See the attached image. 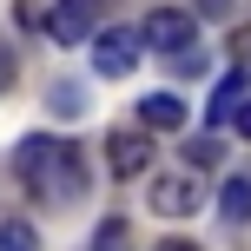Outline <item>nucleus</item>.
<instances>
[{"instance_id": "nucleus-1", "label": "nucleus", "mask_w": 251, "mask_h": 251, "mask_svg": "<svg viewBox=\"0 0 251 251\" xmlns=\"http://www.w3.org/2000/svg\"><path fill=\"white\" fill-rule=\"evenodd\" d=\"M139 40H146L152 53H185L192 40H199V13H185V7H152L146 13V26H139Z\"/></svg>"}, {"instance_id": "nucleus-2", "label": "nucleus", "mask_w": 251, "mask_h": 251, "mask_svg": "<svg viewBox=\"0 0 251 251\" xmlns=\"http://www.w3.org/2000/svg\"><path fill=\"white\" fill-rule=\"evenodd\" d=\"M60 152H66V139H53V132L20 139V146H13V172H20V185H26V192H47V178H53V165H60Z\"/></svg>"}, {"instance_id": "nucleus-3", "label": "nucleus", "mask_w": 251, "mask_h": 251, "mask_svg": "<svg viewBox=\"0 0 251 251\" xmlns=\"http://www.w3.org/2000/svg\"><path fill=\"white\" fill-rule=\"evenodd\" d=\"M139 53H146V40H139L132 26H106V33H93V73L119 79V73L139 66Z\"/></svg>"}, {"instance_id": "nucleus-4", "label": "nucleus", "mask_w": 251, "mask_h": 251, "mask_svg": "<svg viewBox=\"0 0 251 251\" xmlns=\"http://www.w3.org/2000/svg\"><path fill=\"white\" fill-rule=\"evenodd\" d=\"M146 205H152L159 218H185V212H199V205H205V178H192V172L152 178V185H146Z\"/></svg>"}, {"instance_id": "nucleus-5", "label": "nucleus", "mask_w": 251, "mask_h": 251, "mask_svg": "<svg viewBox=\"0 0 251 251\" xmlns=\"http://www.w3.org/2000/svg\"><path fill=\"white\" fill-rule=\"evenodd\" d=\"M93 20H100V0H53V7H47V33L60 40V47L93 40V33H100Z\"/></svg>"}, {"instance_id": "nucleus-6", "label": "nucleus", "mask_w": 251, "mask_h": 251, "mask_svg": "<svg viewBox=\"0 0 251 251\" xmlns=\"http://www.w3.org/2000/svg\"><path fill=\"white\" fill-rule=\"evenodd\" d=\"M106 165H113V178H146L152 172V132H113L106 139Z\"/></svg>"}, {"instance_id": "nucleus-7", "label": "nucleus", "mask_w": 251, "mask_h": 251, "mask_svg": "<svg viewBox=\"0 0 251 251\" xmlns=\"http://www.w3.org/2000/svg\"><path fill=\"white\" fill-rule=\"evenodd\" d=\"M79 192H86V172H79V152L66 146V152H60V165H53V178H47V192H40V199H53V205H73Z\"/></svg>"}, {"instance_id": "nucleus-8", "label": "nucleus", "mask_w": 251, "mask_h": 251, "mask_svg": "<svg viewBox=\"0 0 251 251\" xmlns=\"http://www.w3.org/2000/svg\"><path fill=\"white\" fill-rule=\"evenodd\" d=\"M218 218L225 225H251V172H231L218 185Z\"/></svg>"}, {"instance_id": "nucleus-9", "label": "nucleus", "mask_w": 251, "mask_h": 251, "mask_svg": "<svg viewBox=\"0 0 251 251\" xmlns=\"http://www.w3.org/2000/svg\"><path fill=\"white\" fill-rule=\"evenodd\" d=\"M139 119L159 126V132H172V126H185V100H178V93H146V100H139Z\"/></svg>"}, {"instance_id": "nucleus-10", "label": "nucleus", "mask_w": 251, "mask_h": 251, "mask_svg": "<svg viewBox=\"0 0 251 251\" xmlns=\"http://www.w3.org/2000/svg\"><path fill=\"white\" fill-rule=\"evenodd\" d=\"M238 100H245V73H225V79H218V93H212V106H205V119H212V126H225Z\"/></svg>"}, {"instance_id": "nucleus-11", "label": "nucleus", "mask_w": 251, "mask_h": 251, "mask_svg": "<svg viewBox=\"0 0 251 251\" xmlns=\"http://www.w3.org/2000/svg\"><path fill=\"white\" fill-rule=\"evenodd\" d=\"M40 245V231L26 225V218H7V225H0V251H33Z\"/></svg>"}, {"instance_id": "nucleus-12", "label": "nucleus", "mask_w": 251, "mask_h": 251, "mask_svg": "<svg viewBox=\"0 0 251 251\" xmlns=\"http://www.w3.org/2000/svg\"><path fill=\"white\" fill-rule=\"evenodd\" d=\"M172 73H178V79H199V73H205V53H199V47L172 53Z\"/></svg>"}, {"instance_id": "nucleus-13", "label": "nucleus", "mask_w": 251, "mask_h": 251, "mask_svg": "<svg viewBox=\"0 0 251 251\" xmlns=\"http://www.w3.org/2000/svg\"><path fill=\"white\" fill-rule=\"evenodd\" d=\"M126 245V218H106V225H100V245H93V251H119Z\"/></svg>"}, {"instance_id": "nucleus-14", "label": "nucleus", "mask_w": 251, "mask_h": 251, "mask_svg": "<svg viewBox=\"0 0 251 251\" xmlns=\"http://www.w3.org/2000/svg\"><path fill=\"white\" fill-rule=\"evenodd\" d=\"M79 106H86L79 86H53V113H79Z\"/></svg>"}, {"instance_id": "nucleus-15", "label": "nucleus", "mask_w": 251, "mask_h": 251, "mask_svg": "<svg viewBox=\"0 0 251 251\" xmlns=\"http://www.w3.org/2000/svg\"><path fill=\"white\" fill-rule=\"evenodd\" d=\"M185 159H192V165H212V159H218V146H212V139H192Z\"/></svg>"}, {"instance_id": "nucleus-16", "label": "nucleus", "mask_w": 251, "mask_h": 251, "mask_svg": "<svg viewBox=\"0 0 251 251\" xmlns=\"http://www.w3.org/2000/svg\"><path fill=\"white\" fill-rule=\"evenodd\" d=\"M225 126H238V139H251V100L231 106V119H225Z\"/></svg>"}, {"instance_id": "nucleus-17", "label": "nucleus", "mask_w": 251, "mask_h": 251, "mask_svg": "<svg viewBox=\"0 0 251 251\" xmlns=\"http://www.w3.org/2000/svg\"><path fill=\"white\" fill-rule=\"evenodd\" d=\"M0 86H13V60H7V53H0Z\"/></svg>"}, {"instance_id": "nucleus-18", "label": "nucleus", "mask_w": 251, "mask_h": 251, "mask_svg": "<svg viewBox=\"0 0 251 251\" xmlns=\"http://www.w3.org/2000/svg\"><path fill=\"white\" fill-rule=\"evenodd\" d=\"M159 251H199V245H185V238H165V245H159Z\"/></svg>"}, {"instance_id": "nucleus-19", "label": "nucleus", "mask_w": 251, "mask_h": 251, "mask_svg": "<svg viewBox=\"0 0 251 251\" xmlns=\"http://www.w3.org/2000/svg\"><path fill=\"white\" fill-rule=\"evenodd\" d=\"M225 7H231V0H205V13H225Z\"/></svg>"}]
</instances>
